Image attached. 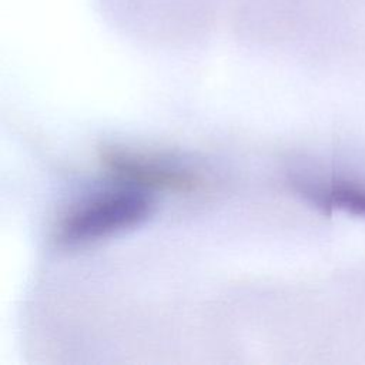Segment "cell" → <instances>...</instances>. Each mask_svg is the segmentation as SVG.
<instances>
[{
    "mask_svg": "<svg viewBox=\"0 0 365 365\" xmlns=\"http://www.w3.org/2000/svg\"><path fill=\"white\" fill-rule=\"evenodd\" d=\"M128 11H211L210 0H113Z\"/></svg>",
    "mask_w": 365,
    "mask_h": 365,
    "instance_id": "obj_4",
    "label": "cell"
},
{
    "mask_svg": "<svg viewBox=\"0 0 365 365\" xmlns=\"http://www.w3.org/2000/svg\"><path fill=\"white\" fill-rule=\"evenodd\" d=\"M151 210L145 192L128 187L107 190L71 207L57 222L54 238L66 247L90 244L141 224Z\"/></svg>",
    "mask_w": 365,
    "mask_h": 365,
    "instance_id": "obj_1",
    "label": "cell"
},
{
    "mask_svg": "<svg viewBox=\"0 0 365 365\" xmlns=\"http://www.w3.org/2000/svg\"><path fill=\"white\" fill-rule=\"evenodd\" d=\"M100 163L124 187L141 192H191L201 185V178L191 170L128 147H104Z\"/></svg>",
    "mask_w": 365,
    "mask_h": 365,
    "instance_id": "obj_2",
    "label": "cell"
},
{
    "mask_svg": "<svg viewBox=\"0 0 365 365\" xmlns=\"http://www.w3.org/2000/svg\"><path fill=\"white\" fill-rule=\"evenodd\" d=\"M301 195L322 210H342L365 218V180L356 177H332L317 181H298Z\"/></svg>",
    "mask_w": 365,
    "mask_h": 365,
    "instance_id": "obj_3",
    "label": "cell"
}]
</instances>
